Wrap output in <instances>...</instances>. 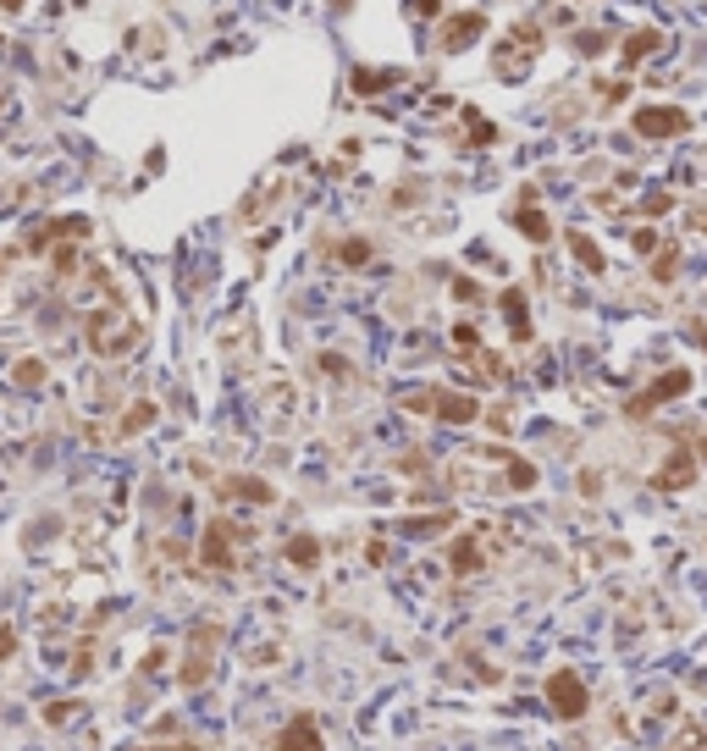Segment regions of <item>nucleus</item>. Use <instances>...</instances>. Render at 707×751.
<instances>
[{"instance_id":"2eb2a0df","label":"nucleus","mask_w":707,"mask_h":751,"mask_svg":"<svg viewBox=\"0 0 707 751\" xmlns=\"http://www.w3.org/2000/svg\"><path fill=\"white\" fill-rule=\"evenodd\" d=\"M233 498H249V503H271L277 492H271L266 481H233Z\"/></svg>"},{"instance_id":"f8f14e48","label":"nucleus","mask_w":707,"mask_h":751,"mask_svg":"<svg viewBox=\"0 0 707 751\" xmlns=\"http://www.w3.org/2000/svg\"><path fill=\"white\" fill-rule=\"evenodd\" d=\"M503 315L514 320V337H531V320H525V293H503Z\"/></svg>"},{"instance_id":"0eeeda50","label":"nucleus","mask_w":707,"mask_h":751,"mask_svg":"<svg viewBox=\"0 0 707 751\" xmlns=\"http://www.w3.org/2000/svg\"><path fill=\"white\" fill-rule=\"evenodd\" d=\"M481 34H487V17L481 12H470V17H454L442 28V50H464V45H475Z\"/></svg>"},{"instance_id":"6ab92c4d","label":"nucleus","mask_w":707,"mask_h":751,"mask_svg":"<svg viewBox=\"0 0 707 751\" xmlns=\"http://www.w3.org/2000/svg\"><path fill=\"white\" fill-rule=\"evenodd\" d=\"M17 381H28V387H39V381H45V365H39V359H28V365H17Z\"/></svg>"},{"instance_id":"7ed1b4c3","label":"nucleus","mask_w":707,"mask_h":751,"mask_svg":"<svg viewBox=\"0 0 707 751\" xmlns=\"http://www.w3.org/2000/svg\"><path fill=\"white\" fill-rule=\"evenodd\" d=\"M691 393V371L686 365H674V371H663L652 387H647V393H641V398H630V414H652L658 404H669V398H686Z\"/></svg>"},{"instance_id":"f3484780","label":"nucleus","mask_w":707,"mask_h":751,"mask_svg":"<svg viewBox=\"0 0 707 751\" xmlns=\"http://www.w3.org/2000/svg\"><path fill=\"white\" fill-rule=\"evenodd\" d=\"M674 266H680V249H663V260L652 266V277L658 282H674Z\"/></svg>"},{"instance_id":"a211bd4d","label":"nucleus","mask_w":707,"mask_h":751,"mask_svg":"<svg viewBox=\"0 0 707 751\" xmlns=\"http://www.w3.org/2000/svg\"><path fill=\"white\" fill-rule=\"evenodd\" d=\"M12 658H17V630L0 625V663H12Z\"/></svg>"},{"instance_id":"39448f33","label":"nucleus","mask_w":707,"mask_h":751,"mask_svg":"<svg viewBox=\"0 0 707 751\" xmlns=\"http://www.w3.org/2000/svg\"><path fill=\"white\" fill-rule=\"evenodd\" d=\"M277 751H320V724L310 713H294L277 735Z\"/></svg>"},{"instance_id":"dca6fc26","label":"nucleus","mask_w":707,"mask_h":751,"mask_svg":"<svg viewBox=\"0 0 707 751\" xmlns=\"http://www.w3.org/2000/svg\"><path fill=\"white\" fill-rule=\"evenodd\" d=\"M365 260H371V243L365 238H348L343 243V266H365Z\"/></svg>"},{"instance_id":"f257e3e1","label":"nucleus","mask_w":707,"mask_h":751,"mask_svg":"<svg viewBox=\"0 0 707 751\" xmlns=\"http://www.w3.org/2000/svg\"><path fill=\"white\" fill-rule=\"evenodd\" d=\"M548 707H553V718H581V713L592 707V696H586V679L575 674V669H558V674H548Z\"/></svg>"},{"instance_id":"9d476101","label":"nucleus","mask_w":707,"mask_h":751,"mask_svg":"<svg viewBox=\"0 0 707 751\" xmlns=\"http://www.w3.org/2000/svg\"><path fill=\"white\" fill-rule=\"evenodd\" d=\"M658 45H663V34H658V28H641V34H630V45H625V61L635 67V61L658 55Z\"/></svg>"},{"instance_id":"20e7f679","label":"nucleus","mask_w":707,"mask_h":751,"mask_svg":"<svg viewBox=\"0 0 707 751\" xmlns=\"http://www.w3.org/2000/svg\"><path fill=\"white\" fill-rule=\"evenodd\" d=\"M691 116L680 106H647V111H635V133L641 139H674V133H686Z\"/></svg>"},{"instance_id":"423d86ee","label":"nucleus","mask_w":707,"mask_h":751,"mask_svg":"<svg viewBox=\"0 0 707 751\" xmlns=\"http://www.w3.org/2000/svg\"><path fill=\"white\" fill-rule=\"evenodd\" d=\"M691 481H696V459H691L686 448H674V459L658 470V481H652V486H658V492H680V486H691Z\"/></svg>"},{"instance_id":"4468645a","label":"nucleus","mask_w":707,"mask_h":751,"mask_svg":"<svg viewBox=\"0 0 707 751\" xmlns=\"http://www.w3.org/2000/svg\"><path fill=\"white\" fill-rule=\"evenodd\" d=\"M481 569V547L464 536V542H454V575H475Z\"/></svg>"},{"instance_id":"6e6552de","label":"nucleus","mask_w":707,"mask_h":751,"mask_svg":"<svg viewBox=\"0 0 707 751\" xmlns=\"http://www.w3.org/2000/svg\"><path fill=\"white\" fill-rule=\"evenodd\" d=\"M514 226H520V233H525L531 243H548V238H553V226H548V216H541V210H536L531 200H525V210H520V216H514Z\"/></svg>"},{"instance_id":"ddd939ff","label":"nucleus","mask_w":707,"mask_h":751,"mask_svg":"<svg viewBox=\"0 0 707 751\" xmlns=\"http://www.w3.org/2000/svg\"><path fill=\"white\" fill-rule=\"evenodd\" d=\"M569 249H575V260H581L586 271H602V249H597L586 233H569Z\"/></svg>"},{"instance_id":"9b49d317","label":"nucleus","mask_w":707,"mask_h":751,"mask_svg":"<svg viewBox=\"0 0 707 751\" xmlns=\"http://www.w3.org/2000/svg\"><path fill=\"white\" fill-rule=\"evenodd\" d=\"M315 559H320V542H315V536H294V542H287V564L315 569Z\"/></svg>"},{"instance_id":"f03ea898","label":"nucleus","mask_w":707,"mask_h":751,"mask_svg":"<svg viewBox=\"0 0 707 751\" xmlns=\"http://www.w3.org/2000/svg\"><path fill=\"white\" fill-rule=\"evenodd\" d=\"M409 409H426V414L447 420V426H470V420L481 414V404L464 398V393H409Z\"/></svg>"},{"instance_id":"1a4fd4ad","label":"nucleus","mask_w":707,"mask_h":751,"mask_svg":"<svg viewBox=\"0 0 707 751\" xmlns=\"http://www.w3.org/2000/svg\"><path fill=\"white\" fill-rule=\"evenodd\" d=\"M205 564H210V569H233V552H227V525H210V531H205Z\"/></svg>"},{"instance_id":"412c9836","label":"nucleus","mask_w":707,"mask_h":751,"mask_svg":"<svg viewBox=\"0 0 707 751\" xmlns=\"http://www.w3.org/2000/svg\"><path fill=\"white\" fill-rule=\"evenodd\" d=\"M575 45H581L586 55H597V50H602V34H581V39H575Z\"/></svg>"},{"instance_id":"4be33fe9","label":"nucleus","mask_w":707,"mask_h":751,"mask_svg":"<svg viewBox=\"0 0 707 751\" xmlns=\"http://www.w3.org/2000/svg\"><path fill=\"white\" fill-rule=\"evenodd\" d=\"M414 12H421V17H437V0H414Z\"/></svg>"},{"instance_id":"aec40b11","label":"nucleus","mask_w":707,"mask_h":751,"mask_svg":"<svg viewBox=\"0 0 707 751\" xmlns=\"http://www.w3.org/2000/svg\"><path fill=\"white\" fill-rule=\"evenodd\" d=\"M149 414H155V409H149V404H139L133 414H127V420H122V431H139V426H144V420H149Z\"/></svg>"}]
</instances>
